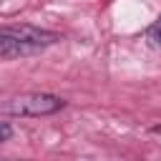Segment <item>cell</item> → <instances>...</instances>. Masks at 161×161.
I'll list each match as a JSON object with an SVG mask.
<instances>
[{
    "label": "cell",
    "mask_w": 161,
    "mask_h": 161,
    "mask_svg": "<svg viewBox=\"0 0 161 161\" xmlns=\"http://www.w3.org/2000/svg\"><path fill=\"white\" fill-rule=\"evenodd\" d=\"M65 106V101L60 96H53V93H38V91H30V93H20V96H13L8 101L0 103V111L8 113V116H50L55 111H60Z\"/></svg>",
    "instance_id": "6da1fadb"
},
{
    "label": "cell",
    "mask_w": 161,
    "mask_h": 161,
    "mask_svg": "<svg viewBox=\"0 0 161 161\" xmlns=\"http://www.w3.org/2000/svg\"><path fill=\"white\" fill-rule=\"evenodd\" d=\"M10 136H13V128H10V123L0 121V141H8Z\"/></svg>",
    "instance_id": "277c9868"
},
{
    "label": "cell",
    "mask_w": 161,
    "mask_h": 161,
    "mask_svg": "<svg viewBox=\"0 0 161 161\" xmlns=\"http://www.w3.org/2000/svg\"><path fill=\"white\" fill-rule=\"evenodd\" d=\"M40 48L20 40L10 28H0V58H18V55H30L38 53Z\"/></svg>",
    "instance_id": "7a4b0ae2"
},
{
    "label": "cell",
    "mask_w": 161,
    "mask_h": 161,
    "mask_svg": "<svg viewBox=\"0 0 161 161\" xmlns=\"http://www.w3.org/2000/svg\"><path fill=\"white\" fill-rule=\"evenodd\" d=\"M148 40H151L153 45H158V48H161V18L148 28Z\"/></svg>",
    "instance_id": "3957f363"
}]
</instances>
